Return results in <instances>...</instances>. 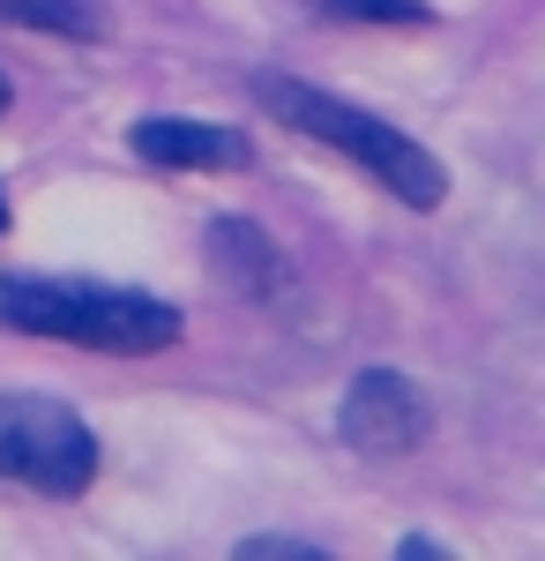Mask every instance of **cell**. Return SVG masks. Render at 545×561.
I'll return each mask as SVG.
<instances>
[{"instance_id": "obj_1", "label": "cell", "mask_w": 545, "mask_h": 561, "mask_svg": "<svg viewBox=\"0 0 545 561\" xmlns=\"http://www.w3.org/2000/svg\"><path fill=\"white\" fill-rule=\"evenodd\" d=\"M0 330L23 337H60L83 352H120V359H150V352L179 345V307L142 293V285H105V277H0Z\"/></svg>"}, {"instance_id": "obj_2", "label": "cell", "mask_w": 545, "mask_h": 561, "mask_svg": "<svg viewBox=\"0 0 545 561\" xmlns=\"http://www.w3.org/2000/svg\"><path fill=\"white\" fill-rule=\"evenodd\" d=\"M254 105L269 113V121H285L292 135L306 142H322L336 158H351L367 180H381L396 203H411V210H441V195H449V165L426 150L419 135L389 128L374 113H359V105H344L329 90L299 83V76H254Z\"/></svg>"}, {"instance_id": "obj_3", "label": "cell", "mask_w": 545, "mask_h": 561, "mask_svg": "<svg viewBox=\"0 0 545 561\" xmlns=\"http://www.w3.org/2000/svg\"><path fill=\"white\" fill-rule=\"evenodd\" d=\"M0 479H23L31 494L76 502L97 479V434L76 404L38 389H0Z\"/></svg>"}, {"instance_id": "obj_4", "label": "cell", "mask_w": 545, "mask_h": 561, "mask_svg": "<svg viewBox=\"0 0 545 561\" xmlns=\"http://www.w3.org/2000/svg\"><path fill=\"white\" fill-rule=\"evenodd\" d=\"M426 427H433V404L396 367H367L359 382L344 389V412H336V434L359 457H411L426 442Z\"/></svg>"}, {"instance_id": "obj_5", "label": "cell", "mask_w": 545, "mask_h": 561, "mask_svg": "<svg viewBox=\"0 0 545 561\" xmlns=\"http://www.w3.org/2000/svg\"><path fill=\"white\" fill-rule=\"evenodd\" d=\"M127 142H135L142 165H165V173H232V165H247V158H254L247 128L187 121V113H150V121H135Z\"/></svg>"}, {"instance_id": "obj_6", "label": "cell", "mask_w": 545, "mask_h": 561, "mask_svg": "<svg viewBox=\"0 0 545 561\" xmlns=\"http://www.w3.org/2000/svg\"><path fill=\"white\" fill-rule=\"evenodd\" d=\"M210 270L240 300H285V285H292L285 248H277L254 217H210Z\"/></svg>"}, {"instance_id": "obj_7", "label": "cell", "mask_w": 545, "mask_h": 561, "mask_svg": "<svg viewBox=\"0 0 545 561\" xmlns=\"http://www.w3.org/2000/svg\"><path fill=\"white\" fill-rule=\"evenodd\" d=\"M0 23L45 38H105V0H0Z\"/></svg>"}, {"instance_id": "obj_8", "label": "cell", "mask_w": 545, "mask_h": 561, "mask_svg": "<svg viewBox=\"0 0 545 561\" xmlns=\"http://www.w3.org/2000/svg\"><path fill=\"white\" fill-rule=\"evenodd\" d=\"M306 8L329 23H433L426 0H306Z\"/></svg>"}, {"instance_id": "obj_9", "label": "cell", "mask_w": 545, "mask_h": 561, "mask_svg": "<svg viewBox=\"0 0 545 561\" xmlns=\"http://www.w3.org/2000/svg\"><path fill=\"white\" fill-rule=\"evenodd\" d=\"M240 561H322L314 539H285V531H262V539H240Z\"/></svg>"}, {"instance_id": "obj_10", "label": "cell", "mask_w": 545, "mask_h": 561, "mask_svg": "<svg viewBox=\"0 0 545 561\" xmlns=\"http://www.w3.org/2000/svg\"><path fill=\"white\" fill-rule=\"evenodd\" d=\"M396 554H404V561H433V554H441V547H433V539H426V531H411V539H404V547H396Z\"/></svg>"}, {"instance_id": "obj_11", "label": "cell", "mask_w": 545, "mask_h": 561, "mask_svg": "<svg viewBox=\"0 0 545 561\" xmlns=\"http://www.w3.org/2000/svg\"><path fill=\"white\" fill-rule=\"evenodd\" d=\"M8 105H15V83H8V76H0V121H8Z\"/></svg>"}, {"instance_id": "obj_12", "label": "cell", "mask_w": 545, "mask_h": 561, "mask_svg": "<svg viewBox=\"0 0 545 561\" xmlns=\"http://www.w3.org/2000/svg\"><path fill=\"white\" fill-rule=\"evenodd\" d=\"M0 232H8V195H0Z\"/></svg>"}]
</instances>
